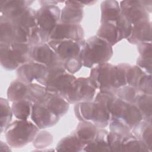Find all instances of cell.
<instances>
[{"mask_svg": "<svg viewBox=\"0 0 152 152\" xmlns=\"http://www.w3.org/2000/svg\"><path fill=\"white\" fill-rule=\"evenodd\" d=\"M144 94L145 93L138 87L131 86H125L121 87L115 91V94L118 98L134 105Z\"/></svg>", "mask_w": 152, "mask_h": 152, "instance_id": "obj_28", "label": "cell"}, {"mask_svg": "<svg viewBox=\"0 0 152 152\" xmlns=\"http://www.w3.org/2000/svg\"><path fill=\"white\" fill-rule=\"evenodd\" d=\"M33 103L27 99L20 100L12 102L11 109L13 115L17 119L28 120L31 115Z\"/></svg>", "mask_w": 152, "mask_h": 152, "instance_id": "obj_30", "label": "cell"}, {"mask_svg": "<svg viewBox=\"0 0 152 152\" xmlns=\"http://www.w3.org/2000/svg\"><path fill=\"white\" fill-rule=\"evenodd\" d=\"M98 129L91 123L80 121L75 129L72 131L83 144L86 145L94 139Z\"/></svg>", "mask_w": 152, "mask_h": 152, "instance_id": "obj_26", "label": "cell"}, {"mask_svg": "<svg viewBox=\"0 0 152 152\" xmlns=\"http://www.w3.org/2000/svg\"><path fill=\"white\" fill-rule=\"evenodd\" d=\"M9 100L7 99L1 97L0 99V124L1 133L5 131L7 127L11 122L12 118V110L10 106Z\"/></svg>", "mask_w": 152, "mask_h": 152, "instance_id": "obj_32", "label": "cell"}, {"mask_svg": "<svg viewBox=\"0 0 152 152\" xmlns=\"http://www.w3.org/2000/svg\"><path fill=\"white\" fill-rule=\"evenodd\" d=\"M110 131L122 136L128 135L132 134L131 128L124 121L116 117L110 115L109 123Z\"/></svg>", "mask_w": 152, "mask_h": 152, "instance_id": "obj_34", "label": "cell"}, {"mask_svg": "<svg viewBox=\"0 0 152 152\" xmlns=\"http://www.w3.org/2000/svg\"><path fill=\"white\" fill-rule=\"evenodd\" d=\"M30 118L39 129L54 126L60 119V117L50 109L38 103H33Z\"/></svg>", "mask_w": 152, "mask_h": 152, "instance_id": "obj_16", "label": "cell"}, {"mask_svg": "<svg viewBox=\"0 0 152 152\" xmlns=\"http://www.w3.org/2000/svg\"><path fill=\"white\" fill-rule=\"evenodd\" d=\"M28 43V33L23 27L0 16V44Z\"/></svg>", "mask_w": 152, "mask_h": 152, "instance_id": "obj_11", "label": "cell"}, {"mask_svg": "<svg viewBox=\"0 0 152 152\" xmlns=\"http://www.w3.org/2000/svg\"><path fill=\"white\" fill-rule=\"evenodd\" d=\"M1 15L11 21L13 24L20 26L28 31L36 27V10L31 7L12 8L1 13Z\"/></svg>", "mask_w": 152, "mask_h": 152, "instance_id": "obj_10", "label": "cell"}, {"mask_svg": "<svg viewBox=\"0 0 152 152\" xmlns=\"http://www.w3.org/2000/svg\"><path fill=\"white\" fill-rule=\"evenodd\" d=\"M145 73L137 65L128 64L126 72V80L127 86L138 87L140 81Z\"/></svg>", "mask_w": 152, "mask_h": 152, "instance_id": "obj_33", "label": "cell"}, {"mask_svg": "<svg viewBox=\"0 0 152 152\" xmlns=\"http://www.w3.org/2000/svg\"><path fill=\"white\" fill-rule=\"evenodd\" d=\"M28 84L18 78L11 82L7 92V99L12 103L23 99L28 100Z\"/></svg>", "mask_w": 152, "mask_h": 152, "instance_id": "obj_22", "label": "cell"}, {"mask_svg": "<svg viewBox=\"0 0 152 152\" xmlns=\"http://www.w3.org/2000/svg\"><path fill=\"white\" fill-rule=\"evenodd\" d=\"M151 62L152 59L143 58L140 56H138V58L137 59L136 65L138 66L141 69H142L145 73L151 74Z\"/></svg>", "mask_w": 152, "mask_h": 152, "instance_id": "obj_42", "label": "cell"}, {"mask_svg": "<svg viewBox=\"0 0 152 152\" xmlns=\"http://www.w3.org/2000/svg\"><path fill=\"white\" fill-rule=\"evenodd\" d=\"M74 111L80 121L91 123L98 128L109 125L110 114L107 108L94 100L75 104Z\"/></svg>", "mask_w": 152, "mask_h": 152, "instance_id": "obj_3", "label": "cell"}, {"mask_svg": "<svg viewBox=\"0 0 152 152\" xmlns=\"http://www.w3.org/2000/svg\"><path fill=\"white\" fill-rule=\"evenodd\" d=\"M96 94V88L88 77L76 78L70 89L64 97L69 104L93 100Z\"/></svg>", "mask_w": 152, "mask_h": 152, "instance_id": "obj_8", "label": "cell"}, {"mask_svg": "<svg viewBox=\"0 0 152 152\" xmlns=\"http://www.w3.org/2000/svg\"><path fill=\"white\" fill-rule=\"evenodd\" d=\"M84 145L78 139L75 133L71 134L62 138L56 146L58 151H83Z\"/></svg>", "mask_w": 152, "mask_h": 152, "instance_id": "obj_27", "label": "cell"}, {"mask_svg": "<svg viewBox=\"0 0 152 152\" xmlns=\"http://www.w3.org/2000/svg\"><path fill=\"white\" fill-rule=\"evenodd\" d=\"M60 17L61 10L56 5L41 6L36 10L37 26L49 40L51 32L60 22Z\"/></svg>", "mask_w": 152, "mask_h": 152, "instance_id": "obj_9", "label": "cell"}, {"mask_svg": "<svg viewBox=\"0 0 152 152\" xmlns=\"http://www.w3.org/2000/svg\"><path fill=\"white\" fill-rule=\"evenodd\" d=\"M132 134L142 141L150 151H152V126L151 122L141 120L131 130Z\"/></svg>", "mask_w": 152, "mask_h": 152, "instance_id": "obj_24", "label": "cell"}, {"mask_svg": "<svg viewBox=\"0 0 152 152\" xmlns=\"http://www.w3.org/2000/svg\"><path fill=\"white\" fill-rule=\"evenodd\" d=\"M65 5L61 10L60 22L67 24H80L83 18V8L80 1H66Z\"/></svg>", "mask_w": 152, "mask_h": 152, "instance_id": "obj_18", "label": "cell"}, {"mask_svg": "<svg viewBox=\"0 0 152 152\" xmlns=\"http://www.w3.org/2000/svg\"><path fill=\"white\" fill-rule=\"evenodd\" d=\"M39 128L28 120L16 119L10 124L4 131L7 142L12 148H22L31 142Z\"/></svg>", "mask_w": 152, "mask_h": 152, "instance_id": "obj_2", "label": "cell"}, {"mask_svg": "<svg viewBox=\"0 0 152 152\" xmlns=\"http://www.w3.org/2000/svg\"><path fill=\"white\" fill-rule=\"evenodd\" d=\"M34 1L28 0H1L0 12L18 7H29Z\"/></svg>", "mask_w": 152, "mask_h": 152, "instance_id": "obj_36", "label": "cell"}, {"mask_svg": "<svg viewBox=\"0 0 152 152\" xmlns=\"http://www.w3.org/2000/svg\"><path fill=\"white\" fill-rule=\"evenodd\" d=\"M53 140V135L47 131H39L33 140V145L37 150H42L50 145Z\"/></svg>", "mask_w": 152, "mask_h": 152, "instance_id": "obj_35", "label": "cell"}, {"mask_svg": "<svg viewBox=\"0 0 152 152\" xmlns=\"http://www.w3.org/2000/svg\"><path fill=\"white\" fill-rule=\"evenodd\" d=\"M84 29L80 24L59 22L51 32L49 40H71L80 42L84 40Z\"/></svg>", "mask_w": 152, "mask_h": 152, "instance_id": "obj_14", "label": "cell"}, {"mask_svg": "<svg viewBox=\"0 0 152 152\" xmlns=\"http://www.w3.org/2000/svg\"><path fill=\"white\" fill-rule=\"evenodd\" d=\"M151 74H145L139 83L138 88L145 94H152Z\"/></svg>", "mask_w": 152, "mask_h": 152, "instance_id": "obj_40", "label": "cell"}, {"mask_svg": "<svg viewBox=\"0 0 152 152\" xmlns=\"http://www.w3.org/2000/svg\"><path fill=\"white\" fill-rule=\"evenodd\" d=\"M97 1H80V2L84 6L85 5H92L96 3Z\"/></svg>", "mask_w": 152, "mask_h": 152, "instance_id": "obj_45", "label": "cell"}, {"mask_svg": "<svg viewBox=\"0 0 152 152\" xmlns=\"http://www.w3.org/2000/svg\"><path fill=\"white\" fill-rule=\"evenodd\" d=\"M1 144H0V147H1V151H11V150L10 147H11V146L7 142H3L2 141H0Z\"/></svg>", "mask_w": 152, "mask_h": 152, "instance_id": "obj_44", "label": "cell"}, {"mask_svg": "<svg viewBox=\"0 0 152 152\" xmlns=\"http://www.w3.org/2000/svg\"><path fill=\"white\" fill-rule=\"evenodd\" d=\"M76 77L67 72L63 65L48 68L47 73L40 84L45 87L47 91L64 97L70 89Z\"/></svg>", "mask_w": 152, "mask_h": 152, "instance_id": "obj_5", "label": "cell"}, {"mask_svg": "<svg viewBox=\"0 0 152 152\" xmlns=\"http://www.w3.org/2000/svg\"><path fill=\"white\" fill-rule=\"evenodd\" d=\"M88 78L99 91L115 92L118 88L116 66L112 64L107 62L93 67Z\"/></svg>", "mask_w": 152, "mask_h": 152, "instance_id": "obj_6", "label": "cell"}, {"mask_svg": "<svg viewBox=\"0 0 152 152\" xmlns=\"http://www.w3.org/2000/svg\"><path fill=\"white\" fill-rule=\"evenodd\" d=\"M140 56L143 58L152 59L151 42H142L137 45Z\"/></svg>", "mask_w": 152, "mask_h": 152, "instance_id": "obj_41", "label": "cell"}, {"mask_svg": "<svg viewBox=\"0 0 152 152\" xmlns=\"http://www.w3.org/2000/svg\"><path fill=\"white\" fill-rule=\"evenodd\" d=\"M100 23H114L121 15V10L117 1L106 0L101 3Z\"/></svg>", "mask_w": 152, "mask_h": 152, "instance_id": "obj_23", "label": "cell"}, {"mask_svg": "<svg viewBox=\"0 0 152 152\" xmlns=\"http://www.w3.org/2000/svg\"><path fill=\"white\" fill-rule=\"evenodd\" d=\"M38 104L50 109L60 118L67 113L69 107V103L63 97L47 91Z\"/></svg>", "mask_w": 152, "mask_h": 152, "instance_id": "obj_19", "label": "cell"}, {"mask_svg": "<svg viewBox=\"0 0 152 152\" xmlns=\"http://www.w3.org/2000/svg\"><path fill=\"white\" fill-rule=\"evenodd\" d=\"M122 135L109 131L107 134V143L110 151H121V145L123 138Z\"/></svg>", "mask_w": 152, "mask_h": 152, "instance_id": "obj_39", "label": "cell"}, {"mask_svg": "<svg viewBox=\"0 0 152 152\" xmlns=\"http://www.w3.org/2000/svg\"><path fill=\"white\" fill-rule=\"evenodd\" d=\"M112 47L96 35L85 40L79 53L83 66L92 68L97 65L108 62L113 54Z\"/></svg>", "mask_w": 152, "mask_h": 152, "instance_id": "obj_1", "label": "cell"}, {"mask_svg": "<svg viewBox=\"0 0 152 152\" xmlns=\"http://www.w3.org/2000/svg\"><path fill=\"white\" fill-rule=\"evenodd\" d=\"M109 131L104 128H99L94 139L86 145L84 151H110L107 143V136Z\"/></svg>", "mask_w": 152, "mask_h": 152, "instance_id": "obj_25", "label": "cell"}, {"mask_svg": "<svg viewBox=\"0 0 152 152\" xmlns=\"http://www.w3.org/2000/svg\"><path fill=\"white\" fill-rule=\"evenodd\" d=\"M126 39L131 44L136 45L142 42H151V21H145L132 26L131 34Z\"/></svg>", "mask_w": 152, "mask_h": 152, "instance_id": "obj_20", "label": "cell"}, {"mask_svg": "<svg viewBox=\"0 0 152 152\" xmlns=\"http://www.w3.org/2000/svg\"><path fill=\"white\" fill-rule=\"evenodd\" d=\"M141 2L147 12L151 13L152 11V1H141Z\"/></svg>", "mask_w": 152, "mask_h": 152, "instance_id": "obj_43", "label": "cell"}, {"mask_svg": "<svg viewBox=\"0 0 152 152\" xmlns=\"http://www.w3.org/2000/svg\"><path fill=\"white\" fill-rule=\"evenodd\" d=\"M96 36L104 39L112 46L124 39L119 28L112 22L100 23Z\"/></svg>", "mask_w": 152, "mask_h": 152, "instance_id": "obj_21", "label": "cell"}, {"mask_svg": "<svg viewBox=\"0 0 152 152\" xmlns=\"http://www.w3.org/2000/svg\"><path fill=\"white\" fill-rule=\"evenodd\" d=\"M107 108L111 116L124 121L131 130L142 120L141 113L135 105L121 100L116 95L109 100Z\"/></svg>", "mask_w": 152, "mask_h": 152, "instance_id": "obj_7", "label": "cell"}, {"mask_svg": "<svg viewBox=\"0 0 152 152\" xmlns=\"http://www.w3.org/2000/svg\"><path fill=\"white\" fill-rule=\"evenodd\" d=\"M83 66V64L79 55L68 58L63 62V66L65 69L72 74L78 72Z\"/></svg>", "mask_w": 152, "mask_h": 152, "instance_id": "obj_37", "label": "cell"}, {"mask_svg": "<svg viewBox=\"0 0 152 152\" xmlns=\"http://www.w3.org/2000/svg\"><path fill=\"white\" fill-rule=\"evenodd\" d=\"M30 60L39 63L47 68L63 65V62L48 43L31 46Z\"/></svg>", "mask_w": 152, "mask_h": 152, "instance_id": "obj_12", "label": "cell"}, {"mask_svg": "<svg viewBox=\"0 0 152 152\" xmlns=\"http://www.w3.org/2000/svg\"><path fill=\"white\" fill-rule=\"evenodd\" d=\"M31 45L28 43L0 44V63L7 70H17L25 63L31 61L30 56Z\"/></svg>", "mask_w": 152, "mask_h": 152, "instance_id": "obj_4", "label": "cell"}, {"mask_svg": "<svg viewBox=\"0 0 152 152\" xmlns=\"http://www.w3.org/2000/svg\"><path fill=\"white\" fill-rule=\"evenodd\" d=\"M119 5L121 14L132 26L150 21L149 13L143 7L141 1H122Z\"/></svg>", "mask_w": 152, "mask_h": 152, "instance_id": "obj_13", "label": "cell"}, {"mask_svg": "<svg viewBox=\"0 0 152 152\" xmlns=\"http://www.w3.org/2000/svg\"><path fill=\"white\" fill-rule=\"evenodd\" d=\"M121 151L147 152L150 151L147 146L132 134L124 136L122 141Z\"/></svg>", "mask_w": 152, "mask_h": 152, "instance_id": "obj_29", "label": "cell"}, {"mask_svg": "<svg viewBox=\"0 0 152 152\" xmlns=\"http://www.w3.org/2000/svg\"><path fill=\"white\" fill-rule=\"evenodd\" d=\"M137 107L142 116V119L151 122L152 119V94H144L136 103Z\"/></svg>", "mask_w": 152, "mask_h": 152, "instance_id": "obj_31", "label": "cell"}, {"mask_svg": "<svg viewBox=\"0 0 152 152\" xmlns=\"http://www.w3.org/2000/svg\"><path fill=\"white\" fill-rule=\"evenodd\" d=\"M114 23L120 30L123 39H126L131 34L132 28V24L122 14Z\"/></svg>", "mask_w": 152, "mask_h": 152, "instance_id": "obj_38", "label": "cell"}, {"mask_svg": "<svg viewBox=\"0 0 152 152\" xmlns=\"http://www.w3.org/2000/svg\"><path fill=\"white\" fill-rule=\"evenodd\" d=\"M48 68L39 63L30 61L17 69L18 79L27 84L40 83L47 73Z\"/></svg>", "mask_w": 152, "mask_h": 152, "instance_id": "obj_15", "label": "cell"}, {"mask_svg": "<svg viewBox=\"0 0 152 152\" xmlns=\"http://www.w3.org/2000/svg\"><path fill=\"white\" fill-rule=\"evenodd\" d=\"M84 40L77 42L71 40H51L48 43L64 62L68 58L79 55Z\"/></svg>", "mask_w": 152, "mask_h": 152, "instance_id": "obj_17", "label": "cell"}]
</instances>
